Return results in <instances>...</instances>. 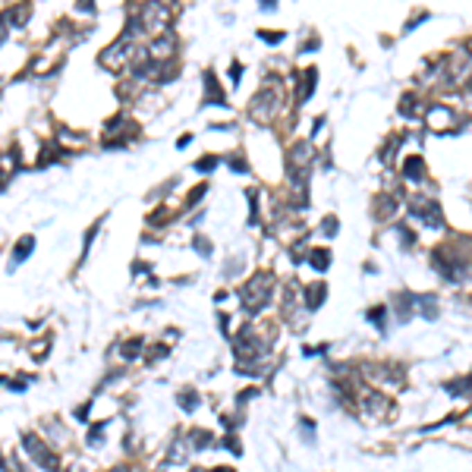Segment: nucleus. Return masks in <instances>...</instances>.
<instances>
[{
    "label": "nucleus",
    "instance_id": "obj_1",
    "mask_svg": "<svg viewBox=\"0 0 472 472\" xmlns=\"http://www.w3.org/2000/svg\"><path fill=\"white\" fill-rule=\"evenodd\" d=\"M22 447H26L28 451V457L35 460V463L42 466V469H48V472H57V457H54V451H51L48 444H44L42 438H38V435H26V438H22Z\"/></svg>",
    "mask_w": 472,
    "mask_h": 472
},
{
    "label": "nucleus",
    "instance_id": "obj_2",
    "mask_svg": "<svg viewBox=\"0 0 472 472\" xmlns=\"http://www.w3.org/2000/svg\"><path fill=\"white\" fill-rule=\"evenodd\" d=\"M268 296H271V277H268V274L252 277V281L246 283V290H243V302H246V308H252V312L265 306Z\"/></svg>",
    "mask_w": 472,
    "mask_h": 472
},
{
    "label": "nucleus",
    "instance_id": "obj_3",
    "mask_svg": "<svg viewBox=\"0 0 472 472\" xmlns=\"http://www.w3.org/2000/svg\"><path fill=\"white\" fill-rule=\"evenodd\" d=\"M277 101H281V98H277V91H271V89L259 91V95H255V101H252V104H255L252 116H259V120H268V116L277 110Z\"/></svg>",
    "mask_w": 472,
    "mask_h": 472
},
{
    "label": "nucleus",
    "instance_id": "obj_4",
    "mask_svg": "<svg viewBox=\"0 0 472 472\" xmlns=\"http://www.w3.org/2000/svg\"><path fill=\"white\" fill-rule=\"evenodd\" d=\"M189 441H192V451H205V447H211V431L205 428H192L189 431Z\"/></svg>",
    "mask_w": 472,
    "mask_h": 472
},
{
    "label": "nucleus",
    "instance_id": "obj_5",
    "mask_svg": "<svg viewBox=\"0 0 472 472\" xmlns=\"http://www.w3.org/2000/svg\"><path fill=\"white\" fill-rule=\"evenodd\" d=\"M406 180H410V183H422V161H419L416 155L406 161Z\"/></svg>",
    "mask_w": 472,
    "mask_h": 472
},
{
    "label": "nucleus",
    "instance_id": "obj_6",
    "mask_svg": "<svg viewBox=\"0 0 472 472\" xmlns=\"http://www.w3.org/2000/svg\"><path fill=\"white\" fill-rule=\"evenodd\" d=\"M180 403H186L183 410H195V406H199V394H195V390H183V394H180Z\"/></svg>",
    "mask_w": 472,
    "mask_h": 472
},
{
    "label": "nucleus",
    "instance_id": "obj_7",
    "mask_svg": "<svg viewBox=\"0 0 472 472\" xmlns=\"http://www.w3.org/2000/svg\"><path fill=\"white\" fill-rule=\"evenodd\" d=\"M28 249H35V240L32 236H26V240L19 243V246H16V252H13V259L16 261H22V259H28Z\"/></svg>",
    "mask_w": 472,
    "mask_h": 472
},
{
    "label": "nucleus",
    "instance_id": "obj_8",
    "mask_svg": "<svg viewBox=\"0 0 472 472\" xmlns=\"http://www.w3.org/2000/svg\"><path fill=\"white\" fill-rule=\"evenodd\" d=\"M328 252H324V249H318V252H312V268L315 271H324V268H328Z\"/></svg>",
    "mask_w": 472,
    "mask_h": 472
},
{
    "label": "nucleus",
    "instance_id": "obj_9",
    "mask_svg": "<svg viewBox=\"0 0 472 472\" xmlns=\"http://www.w3.org/2000/svg\"><path fill=\"white\" fill-rule=\"evenodd\" d=\"M139 349H142V340L126 343V347H123V356H126V359H136V356H139Z\"/></svg>",
    "mask_w": 472,
    "mask_h": 472
},
{
    "label": "nucleus",
    "instance_id": "obj_10",
    "mask_svg": "<svg viewBox=\"0 0 472 472\" xmlns=\"http://www.w3.org/2000/svg\"><path fill=\"white\" fill-rule=\"evenodd\" d=\"M211 472H233V469H230V466H214Z\"/></svg>",
    "mask_w": 472,
    "mask_h": 472
},
{
    "label": "nucleus",
    "instance_id": "obj_11",
    "mask_svg": "<svg viewBox=\"0 0 472 472\" xmlns=\"http://www.w3.org/2000/svg\"><path fill=\"white\" fill-rule=\"evenodd\" d=\"M110 472H132L130 466H116V469H110Z\"/></svg>",
    "mask_w": 472,
    "mask_h": 472
}]
</instances>
